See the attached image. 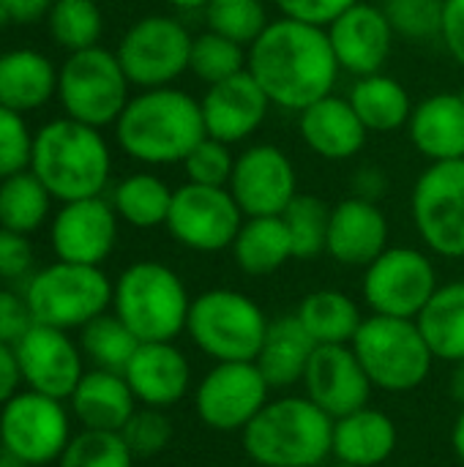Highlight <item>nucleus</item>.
<instances>
[{
  "instance_id": "obj_1",
  "label": "nucleus",
  "mask_w": 464,
  "mask_h": 467,
  "mask_svg": "<svg viewBox=\"0 0 464 467\" xmlns=\"http://www.w3.org/2000/svg\"><path fill=\"white\" fill-rule=\"evenodd\" d=\"M246 71L273 107L304 112L334 93L342 68L325 27L279 16L249 47Z\"/></svg>"
},
{
  "instance_id": "obj_2",
  "label": "nucleus",
  "mask_w": 464,
  "mask_h": 467,
  "mask_svg": "<svg viewBox=\"0 0 464 467\" xmlns=\"http://www.w3.org/2000/svg\"><path fill=\"white\" fill-rule=\"evenodd\" d=\"M115 134L123 153L150 167L183 164L197 142L208 137L200 101L172 85L131 96L115 120Z\"/></svg>"
},
{
  "instance_id": "obj_3",
  "label": "nucleus",
  "mask_w": 464,
  "mask_h": 467,
  "mask_svg": "<svg viewBox=\"0 0 464 467\" xmlns=\"http://www.w3.org/2000/svg\"><path fill=\"white\" fill-rule=\"evenodd\" d=\"M30 170L55 200L74 202L101 197L112 172V153L98 129L60 118L38 129Z\"/></svg>"
},
{
  "instance_id": "obj_4",
  "label": "nucleus",
  "mask_w": 464,
  "mask_h": 467,
  "mask_svg": "<svg viewBox=\"0 0 464 467\" xmlns=\"http://www.w3.org/2000/svg\"><path fill=\"white\" fill-rule=\"evenodd\" d=\"M241 435L260 467H320L334 457V419L309 397L268 402Z\"/></svg>"
},
{
  "instance_id": "obj_5",
  "label": "nucleus",
  "mask_w": 464,
  "mask_h": 467,
  "mask_svg": "<svg viewBox=\"0 0 464 467\" xmlns=\"http://www.w3.org/2000/svg\"><path fill=\"white\" fill-rule=\"evenodd\" d=\"M115 315L139 342H172L186 331L191 298L180 276L156 260L129 265L112 293Z\"/></svg>"
},
{
  "instance_id": "obj_6",
  "label": "nucleus",
  "mask_w": 464,
  "mask_h": 467,
  "mask_svg": "<svg viewBox=\"0 0 464 467\" xmlns=\"http://www.w3.org/2000/svg\"><path fill=\"white\" fill-rule=\"evenodd\" d=\"M268 323L257 301L238 290L216 287L191 301L186 334L216 364L257 361Z\"/></svg>"
},
{
  "instance_id": "obj_7",
  "label": "nucleus",
  "mask_w": 464,
  "mask_h": 467,
  "mask_svg": "<svg viewBox=\"0 0 464 467\" xmlns=\"http://www.w3.org/2000/svg\"><path fill=\"white\" fill-rule=\"evenodd\" d=\"M353 350L372 386L391 394L418 389L429 378L435 361V353L429 350L418 323L407 317H364L353 339Z\"/></svg>"
},
{
  "instance_id": "obj_8",
  "label": "nucleus",
  "mask_w": 464,
  "mask_h": 467,
  "mask_svg": "<svg viewBox=\"0 0 464 467\" xmlns=\"http://www.w3.org/2000/svg\"><path fill=\"white\" fill-rule=\"evenodd\" d=\"M129 77L115 52L90 47L71 52L57 71V96L66 118L88 123L93 129L109 126L129 104Z\"/></svg>"
},
{
  "instance_id": "obj_9",
  "label": "nucleus",
  "mask_w": 464,
  "mask_h": 467,
  "mask_svg": "<svg viewBox=\"0 0 464 467\" xmlns=\"http://www.w3.org/2000/svg\"><path fill=\"white\" fill-rule=\"evenodd\" d=\"M115 287L98 265L55 263L38 271L27 285V306L33 320L52 328H82L104 315L112 304Z\"/></svg>"
},
{
  "instance_id": "obj_10",
  "label": "nucleus",
  "mask_w": 464,
  "mask_h": 467,
  "mask_svg": "<svg viewBox=\"0 0 464 467\" xmlns=\"http://www.w3.org/2000/svg\"><path fill=\"white\" fill-rule=\"evenodd\" d=\"M194 36L183 22L167 14H150L137 19L120 38L115 55L131 85L167 88L189 71Z\"/></svg>"
},
{
  "instance_id": "obj_11",
  "label": "nucleus",
  "mask_w": 464,
  "mask_h": 467,
  "mask_svg": "<svg viewBox=\"0 0 464 467\" xmlns=\"http://www.w3.org/2000/svg\"><path fill=\"white\" fill-rule=\"evenodd\" d=\"M410 213L427 249L464 257V159L432 161L416 181Z\"/></svg>"
},
{
  "instance_id": "obj_12",
  "label": "nucleus",
  "mask_w": 464,
  "mask_h": 467,
  "mask_svg": "<svg viewBox=\"0 0 464 467\" xmlns=\"http://www.w3.org/2000/svg\"><path fill=\"white\" fill-rule=\"evenodd\" d=\"M440 287L435 263L413 246H388L364 268V301L372 315L416 320Z\"/></svg>"
},
{
  "instance_id": "obj_13",
  "label": "nucleus",
  "mask_w": 464,
  "mask_h": 467,
  "mask_svg": "<svg viewBox=\"0 0 464 467\" xmlns=\"http://www.w3.org/2000/svg\"><path fill=\"white\" fill-rule=\"evenodd\" d=\"M243 219L246 216L227 186L183 183L172 192V205L164 227L180 246L213 254L232 246Z\"/></svg>"
},
{
  "instance_id": "obj_14",
  "label": "nucleus",
  "mask_w": 464,
  "mask_h": 467,
  "mask_svg": "<svg viewBox=\"0 0 464 467\" xmlns=\"http://www.w3.org/2000/svg\"><path fill=\"white\" fill-rule=\"evenodd\" d=\"M271 386L254 361H222L197 386L194 408L213 432H243L268 405Z\"/></svg>"
},
{
  "instance_id": "obj_15",
  "label": "nucleus",
  "mask_w": 464,
  "mask_h": 467,
  "mask_svg": "<svg viewBox=\"0 0 464 467\" xmlns=\"http://www.w3.org/2000/svg\"><path fill=\"white\" fill-rule=\"evenodd\" d=\"M3 449L25 465H46L68 446V419L60 400L38 391L11 397L0 416Z\"/></svg>"
},
{
  "instance_id": "obj_16",
  "label": "nucleus",
  "mask_w": 464,
  "mask_h": 467,
  "mask_svg": "<svg viewBox=\"0 0 464 467\" xmlns=\"http://www.w3.org/2000/svg\"><path fill=\"white\" fill-rule=\"evenodd\" d=\"M243 216H282L298 197V175L293 159L271 142L249 145L235 156L227 183Z\"/></svg>"
},
{
  "instance_id": "obj_17",
  "label": "nucleus",
  "mask_w": 464,
  "mask_h": 467,
  "mask_svg": "<svg viewBox=\"0 0 464 467\" xmlns=\"http://www.w3.org/2000/svg\"><path fill=\"white\" fill-rule=\"evenodd\" d=\"M306 397L334 421L369 405L372 380L353 345H320L304 375Z\"/></svg>"
},
{
  "instance_id": "obj_18",
  "label": "nucleus",
  "mask_w": 464,
  "mask_h": 467,
  "mask_svg": "<svg viewBox=\"0 0 464 467\" xmlns=\"http://www.w3.org/2000/svg\"><path fill=\"white\" fill-rule=\"evenodd\" d=\"M325 30L339 68L356 74V79L383 71L397 38V30L391 27L383 5L366 0L350 5Z\"/></svg>"
},
{
  "instance_id": "obj_19",
  "label": "nucleus",
  "mask_w": 464,
  "mask_h": 467,
  "mask_svg": "<svg viewBox=\"0 0 464 467\" xmlns=\"http://www.w3.org/2000/svg\"><path fill=\"white\" fill-rule=\"evenodd\" d=\"M118 241V213L101 197L63 202L52 222V249L63 263L101 265Z\"/></svg>"
},
{
  "instance_id": "obj_20",
  "label": "nucleus",
  "mask_w": 464,
  "mask_h": 467,
  "mask_svg": "<svg viewBox=\"0 0 464 467\" xmlns=\"http://www.w3.org/2000/svg\"><path fill=\"white\" fill-rule=\"evenodd\" d=\"M22 380L52 400H66L82 380V361L74 342L52 326L36 323L14 345Z\"/></svg>"
},
{
  "instance_id": "obj_21",
  "label": "nucleus",
  "mask_w": 464,
  "mask_h": 467,
  "mask_svg": "<svg viewBox=\"0 0 464 467\" xmlns=\"http://www.w3.org/2000/svg\"><path fill=\"white\" fill-rule=\"evenodd\" d=\"M200 107L208 137L222 140L227 145H238L254 131H260L273 104L254 82V77L249 71H241L224 82L208 85Z\"/></svg>"
},
{
  "instance_id": "obj_22",
  "label": "nucleus",
  "mask_w": 464,
  "mask_h": 467,
  "mask_svg": "<svg viewBox=\"0 0 464 467\" xmlns=\"http://www.w3.org/2000/svg\"><path fill=\"white\" fill-rule=\"evenodd\" d=\"M388 249V219L377 202L364 197H345L331 208L328 246L339 265L366 268Z\"/></svg>"
},
{
  "instance_id": "obj_23",
  "label": "nucleus",
  "mask_w": 464,
  "mask_h": 467,
  "mask_svg": "<svg viewBox=\"0 0 464 467\" xmlns=\"http://www.w3.org/2000/svg\"><path fill=\"white\" fill-rule=\"evenodd\" d=\"M298 131L309 150L325 161H347L358 156L369 137V129L353 109L350 99L334 93L298 112Z\"/></svg>"
},
{
  "instance_id": "obj_24",
  "label": "nucleus",
  "mask_w": 464,
  "mask_h": 467,
  "mask_svg": "<svg viewBox=\"0 0 464 467\" xmlns=\"http://www.w3.org/2000/svg\"><path fill=\"white\" fill-rule=\"evenodd\" d=\"M123 378L145 408L164 410L186 397L191 369L186 356L172 342H142L131 356Z\"/></svg>"
},
{
  "instance_id": "obj_25",
  "label": "nucleus",
  "mask_w": 464,
  "mask_h": 467,
  "mask_svg": "<svg viewBox=\"0 0 464 467\" xmlns=\"http://www.w3.org/2000/svg\"><path fill=\"white\" fill-rule=\"evenodd\" d=\"M407 134L416 150L429 161L464 159V96L435 93L413 107Z\"/></svg>"
},
{
  "instance_id": "obj_26",
  "label": "nucleus",
  "mask_w": 464,
  "mask_h": 467,
  "mask_svg": "<svg viewBox=\"0 0 464 467\" xmlns=\"http://www.w3.org/2000/svg\"><path fill=\"white\" fill-rule=\"evenodd\" d=\"M314 350L317 342L309 337L298 315H282L268 323V334L254 364L271 389H290L304 383Z\"/></svg>"
},
{
  "instance_id": "obj_27",
  "label": "nucleus",
  "mask_w": 464,
  "mask_h": 467,
  "mask_svg": "<svg viewBox=\"0 0 464 467\" xmlns=\"http://www.w3.org/2000/svg\"><path fill=\"white\" fill-rule=\"evenodd\" d=\"M399 435L391 416L361 408L334 421V460L358 467L383 465L397 451Z\"/></svg>"
},
{
  "instance_id": "obj_28",
  "label": "nucleus",
  "mask_w": 464,
  "mask_h": 467,
  "mask_svg": "<svg viewBox=\"0 0 464 467\" xmlns=\"http://www.w3.org/2000/svg\"><path fill=\"white\" fill-rule=\"evenodd\" d=\"M134 402L137 397L126 383V378L107 369L82 375L79 386L71 394L74 413L85 424V430H101V432H120L137 410Z\"/></svg>"
},
{
  "instance_id": "obj_29",
  "label": "nucleus",
  "mask_w": 464,
  "mask_h": 467,
  "mask_svg": "<svg viewBox=\"0 0 464 467\" xmlns=\"http://www.w3.org/2000/svg\"><path fill=\"white\" fill-rule=\"evenodd\" d=\"M57 93V71L52 60L36 49H14L0 55V107L30 112Z\"/></svg>"
},
{
  "instance_id": "obj_30",
  "label": "nucleus",
  "mask_w": 464,
  "mask_h": 467,
  "mask_svg": "<svg viewBox=\"0 0 464 467\" xmlns=\"http://www.w3.org/2000/svg\"><path fill=\"white\" fill-rule=\"evenodd\" d=\"M230 252L243 274L271 276L293 260V241L282 216H249L243 219Z\"/></svg>"
},
{
  "instance_id": "obj_31",
  "label": "nucleus",
  "mask_w": 464,
  "mask_h": 467,
  "mask_svg": "<svg viewBox=\"0 0 464 467\" xmlns=\"http://www.w3.org/2000/svg\"><path fill=\"white\" fill-rule=\"evenodd\" d=\"M347 99L364 120V126L375 134H388L407 126L416 107L405 85L383 71L358 77Z\"/></svg>"
},
{
  "instance_id": "obj_32",
  "label": "nucleus",
  "mask_w": 464,
  "mask_h": 467,
  "mask_svg": "<svg viewBox=\"0 0 464 467\" xmlns=\"http://www.w3.org/2000/svg\"><path fill=\"white\" fill-rule=\"evenodd\" d=\"M435 358L464 361V282H449L435 290L424 312L416 317Z\"/></svg>"
},
{
  "instance_id": "obj_33",
  "label": "nucleus",
  "mask_w": 464,
  "mask_h": 467,
  "mask_svg": "<svg viewBox=\"0 0 464 467\" xmlns=\"http://www.w3.org/2000/svg\"><path fill=\"white\" fill-rule=\"evenodd\" d=\"M298 320L320 345H353L364 317L358 304L342 290H314L298 304Z\"/></svg>"
},
{
  "instance_id": "obj_34",
  "label": "nucleus",
  "mask_w": 464,
  "mask_h": 467,
  "mask_svg": "<svg viewBox=\"0 0 464 467\" xmlns=\"http://www.w3.org/2000/svg\"><path fill=\"white\" fill-rule=\"evenodd\" d=\"M172 205V189L153 172H134L123 178L112 192V208L118 219L137 230L167 224Z\"/></svg>"
},
{
  "instance_id": "obj_35",
  "label": "nucleus",
  "mask_w": 464,
  "mask_h": 467,
  "mask_svg": "<svg viewBox=\"0 0 464 467\" xmlns=\"http://www.w3.org/2000/svg\"><path fill=\"white\" fill-rule=\"evenodd\" d=\"M49 189L33 170H22L0 181V227L22 235L38 230L49 213Z\"/></svg>"
},
{
  "instance_id": "obj_36",
  "label": "nucleus",
  "mask_w": 464,
  "mask_h": 467,
  "mask_svg": "<svg viewBox=\"0 0 464 467\" xmlns=\"http://www.w3.org/2000/svg\"><path fill=\"white\" fill-rule=\"evenodd\" d=\"M139 345L137 334L118 315L104 312L82 326V350L98 369L123 375Z\"/></svg>"
},
{
  "instance_id": "obj_37",
  "label": "nucleus",
  "mask_w": 464,
  "mask_h": 467,
  "mask_svg": "<svg viewBox=\"0 0 464 467\" xmlns=\"http://www.w3.org/2000/svg\"><path fill=\"white\" fill-rule=\"evenodd\" d=\"M295 260H314L328 246V224H331V205L317 194H301L287 205L282 213Z\"/></svg>"
},
{
  "instance_id": "obj_38",
  "label": "nucleus",
  "mask_w": 464,
  "mask_h": 467,
  "mask_svg": "<svg viewBox=\"0 0 464 467\" xmlns=\"http://www.w3.org/2000/svg\"><path fill=\"white\" fill-rule=\"evenodd\" d=\"M46 22L52 38L68 52L96 47L104 30V16L96 0H55Z\"/></svg>"
},
{
  "instance_id": "obj_39",
  "label": "nucleus",
  "mask_w": 464,
  "mask_h": 467,
  "mask_svg": "<svg viewBox=\"0 0 464 467\" xmlns=\"http://www.w3.org/2000/svg\"><path fill=\"white\" fill-rule=\"evenodd\" d=\"M246 47L224 38L213 30H205L200 36H194L191 41V60H189V71L202 79L205 85H216L224 82L241 71H246Z\"/></svg>"
},
{
  "instance_id": "obj_40",
  "label": "nucleus",
  "mask_w": 464,
  "mask_h": 467,
  "mask_svg": "<svg viewBox=\"0 0 464 467\" xmlns=\"http://www.w3.org/2000/svg\"><path fill=\"white\" fill-rule=\"evenodd\" d=\"M202 11H205L208 30L232 38L246 49L257 41V36L271 22L263 0H208Z\"/></svg>"
},
{
  "instance_id": "obj_41",
  "label": "nucleus",
  "mask_w": 464,
  "mask_h": 467,
  "mask_svg": "<svg viewBox=\"0 0 464 467\" xmlns=\"http://www.w3.org/2000/svg\"><path fill=\"white\" fill-rule=\"evenodd\" d=\"M134 454L123 443L120 432L85 430L74 441H68L60 454V467H131Z\"/></svg>"
},
{
  "instance_id": "obj_42",
  "label": "nucleus",
  "mask_w": 464,
  "mask_h": 467,
  "mask_svg": "<svg viewBox=\"0 0 464 467\" xmlns=\"http://www.w3.org/2000/svg\"><path fill=\"white\" fill-rule=\"evenodd\" d=\"M383 11L397 30V36L405 38H435L440 36L443 22V0H386Z\"/></svg>"
},
{
  "instance_id": "obj_43",
  "label": "nucleus",
  "mask_w": 464,
  "mask_h": 467,
  "mask_svg": "<svg viewBox=\"0 0 464 467\" xmlns=\"http://www.w3.org/2000/svg\"><path fill=\"white\" fill-rule=\"evenodd\" d=\"M120 438L129 446V451L134 454V460H148V457L161 454L170 446L172 424L159 408L134 410V416L120 430Z\"/></svg>"
},
{
  "instance_id": "obj_44",
  "label": "nucleus",
  "mask_w": 464,
  "mask_h": 467,
  "mask_svg": "<svg viewBox=\"0 0 464 467\" xmlns=\"http://www.w3.org/2000/svg\"><path fill=\"white\" fill-rule=\"evenodd\" d=\"M232 167H235V156L230 145L213 137L200 140L197 148L183 161L189 183H200V186H227L232 178Z\"/></svg>"
},
{
  "instance_id": "obj_45",
  "label": "nucleus",
  "mask_w": 464,
  "mask_h": 467,
  "mask_svg": "<svg viewBox=\"0 0 464 467\" xmlns=\"http://www.w3.org/2000/svg\"><path fill=\"white\" fill-rule=\"evenodd\" d=\"M33 140L22 112L0 107V181L30 167Z\"/></svg>"
},
{
  "instance_id": "obj_46",
  "label": "nucleus",
  "mask_w": 464,
  "mask_h": 467,
  "mask_svg": "<svg viewBox=\"0 0 464 467\" xmlns=\"http://www.w3.org/2000/svg\"><path fill=\"white\" fill-rule=\"evenodd\" d=\"M273 3L282 11V16L328 27L339 14H345L350 5H356L361 0H273Z\"/></svg>"
},
{
  "instance_id": "obj_47",
  "label": "nucleus",
  "mask_w": 464,
  "mask_h": 467,
  "mask_svg": "<svg viewBox=\"0 0 464 467\" xmlns=\"http://www.w3.org/2000/svg\"><path fill=\"white\" fill-rule=\"evenodd\" d=\"M36 326L27 298H19L8 290H0V342L16 345Z\"/></svg>"
},
{
  "instance_id": "obj_48",
  "label": "nucleus",
  "mask_w": 464,
  "mask_h": 467,
  "mask_svg": "<svg viewBox=\"0 0 464 467\" xmlns=\"http://www.w3.org/2000/svg\"><path fill=\"white\" fill-rule=\"evenodd\" d=\"M33 265L30 241L22 233L0 227V279H19Z\"/></svg>"
},
{
  "instance_id": "obj_49",
  "label": "nucleus",
  "mask_w": 464,
  "mask_h": 467,
  "mask_svg": "<svg viewBox=\"0 0 464 467\" xmlns=\"http://www.w3.org/2000/svg\"><path fill=\"white\" fill-rule=\"evenodd\" d=\"M438 38L449 55L464 66V0H443V22Z\"/></svg>"
},
{
  "instance_id": "obj_50",
  "label": "nucleus",
  "mask_w": 464,
  "mask_h": 467,
  "mask_svg": "<svg viewBox=\"0 0 464 467\" xmlns=\"http://www.w3.org/2000/svg\"><path fill=\"white\" fill-rule=\"evenodd\" d=\"M388 192V175L383 167L377 164H364L356 170L353 175V194L356 197H364V200H372V202H380Z\"/></svg>"
},
{
  "instance_id": "obj_51",
  "label": "nucleus",
  "mask_w": 464,
  "mask_h": 467,
  "mask_svg": "<svg viewBox=\"0 0 464 467\" xmlns=\"http://www.w3.org/2000/svg\"><path fill=\"white\" fill-rule=\"evenodd\" d=\"M19 380H22V372H19L16 353H14L11 345L0 342V405H5L14 397Z\"/></svg>"
},
{
  "instance_id": "obj_52",
  "label": "nucleus",
  "mask_w": 464,
  "mask_h": 467,
  "mask_svg": "<svg viewBox=\"0 0 464 467\" xmlns=\"http://www.w3.org/2000/svg\"><path fill=\"white\" fill-rule=\"evenodd\" d=\"M55 0H8V16L14 25H30L49 14Z\"/></svg>"
},
{
  "instance_id": "obj_53",
  "label": "nucleus",
  "mask_w": 464,
  "mask_h": 467,
  "mask_svg": "<svg viewBox=\"0 0 464 467\" xmlns=\"http://www.w3.org/2000/svg\"><path fill=\"white\" fill-rule=\"evenodd\" d=\"M451 446H454V454L464 462V408L459 410L457 421H454V430H451Z\"/></svg>"
},
{
  "instance_id": "obj_54",
  "label": "nucleus",
  "mask_w": 464,
  "mask_h": 467,
  "mask_svg": "<svg viewBox=\"0 0 464 467\" xmlns=\"http://www.w3.org/2000/svg\"><path fill=\"white\" fill-rule=\"evenodd\" d=\"M170 5L180 8V11H197V8H205L208 0H167Z\"/></svg>"
},
{
  "instance_id": "obj_55",
  "label": "nucleus",
  "mask_w": 464,
  "mask_h": 467,
  "mask_svg": "<svg viewBox=\"0 0 464 467\" xmlns=\"http://www.w3.org/2000/svg\"><path fill=\"white\" fill-rule=\"evenodd\" d=\"M454 391H457L459 400H464V361L459 364V375H457V380H454Z\"/></svg>"
},
{
  "instance_id": "obj_56",
  "label": "nucleus",
  "mask_w": 464,
  "mask_h": 467,
  "mask_svg": "<svg viewBox=\"0 0 464 467\" xmlns=\"http://www.w3.org/2000/svg\"><path fill=\"white\" fill-rule=\"evenodd\" d=\"M11 22V16H8V0H0V27H5Z\"/></svg>"
},
{
  "instance_id": "obj_57",
  "label": "nucleus",
  "mask_w": 464,
  "mask_h": 467,
  "mask_svg": "<svg viewBox=\"0 0 464 467\" xmlns=\"http://www.w3.org/2000/svg\"><path fill=\"white\" fill-rule=\"evenodd\" d=\"M331 467H358V465H350V462H339V460H336Z\"/></svg>"
},
{
  "instance_id": "obj_58",
  "label": "nucleus",
  "mask_w": 464,
  "mask_h": 467,
  "mask_svg": "<svg viewBox=\"0 0 464 467\" xmlns=\"http://www.w3.org/2000/svg\"><path fill=\"white\" fill-rule=\"evenodd\" d=\"M462 96H464V90H462Z\"/></svg>"
}]
</instances>
